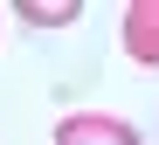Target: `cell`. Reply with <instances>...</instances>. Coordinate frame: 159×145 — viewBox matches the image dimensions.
Segmentation results:
<instances>
[{
  "label": "cell",
  "mask_w": 159,
  "mask_h": 145,
  "mask_svg": "<svg viewBox=\"0 0 159 145\" xmlns=\"http://www.w3.org/2000/svg\"><path fill=\"white\" fill-rule=\"evenodd\" d=\"M56 145H145V138L125 118H111V111H69L56 125Z\"/></svg>",
  "instance_id": "6da1fadb"
},
{
  "label": "cell",
  "mask_w": 159,
  "mask_h": 145,
  "mask_svg": "<svg viewBox=\"0 0 159 145\" xmlns=\"http://www.w3.org/2000/svg\"><path fill=\"white\" fill-rule=\"evenodd\" d=\"M118 35H125V55L139 69H159V0H131L125 21H118Z\"/></svg>",
  "instance_id": "7a4b0ae2"
},
{
  "label": "cell",
  "mask_w": 159,
  "mask_h": 145,
  "mask_svg": "<svg viewBox=\"0 0 159 145\" xmlns=\"http://www.w3.org/2000/svg\"><path fill=\"white\" fill-rule=\"evenodd\" d=\"M21 21H35V28H69V21H76V0H28Z\"/></svg>",
  "instance_id": "3957f363"
}]
</instances>
